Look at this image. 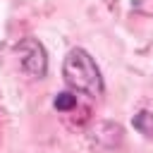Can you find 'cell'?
Instances as JSON below:
<instances>
[{
    "mask_svg": "<svg viewBox=\"0 0 153 153\" xmlns=\"http://www.w3.org/2000/svg\"><path fill=\"white\" fill-rule=\"evenodd\" d=\"M62 74H65V81L79 91V93H86V96H100L103 93V76L93 62V57L81 50V48H72L62 62Z\"/></svg>",
    "mask_w": 153,
    "mask_h": 153,
    "instance_id": "obj_1",
    "label": "cell"
},
{
    "mask_svg": "<svg viewBox=\"0 0 153 153\" xmlns=\"http://www.w3.org/2000/svg\"><path fill=\"white\" fill-rule=\"evenodd\" d=\"M14 55L22 65V69L33 76V79H41L48 69V57H45V50L43 45L36 41V38H22L17 45H14Z\"/></svg>",
    "mask_w": 153,
    "mask_h": 153,
    "instance_id": "obj_2",
    "label": "cell"
},
{
    "mask_svg": "<svg viewBox=\"0 0 153 153\" xmlns=\"http://www.w3.org/2000/svg\"><path fill=\"white\" fill-rule=\"evenodd\" d=\"M134 129H139L146 139H153V112L141 110V112L134 117Z\"/></svg>",
    "mask_w": 153,
    "mask_h": 153,
    "instance_id": "obj_3",
    "label": "cell"
},
{
    "mask_svg": "<svg viewBox=\"0 0 153 153\" xmlns=\"http://www.w3.org/2000/svg\"><path fill=\"white\" fill-rule=\"evenodd\" d=\"M74 105H76V96H74V93H69V91H65V93H60V96L55 98V108H57V110H62V112L72 110Z\"/></svg>",
    "mask_w": 153,
    "mask_h": 153,
    "instance_id": "obj_4",
    "label": "cell"
}]
</instances>
